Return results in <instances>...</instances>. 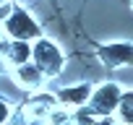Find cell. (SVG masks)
Here are the masks:
<instances>
[{
    "mask_svg": "<svg viewBox=\"0 0 133 125\" xmlns=\"http://www.w3.org/2000/svg\"><path fill=\"white\" fill-rule=\"evenodd\" d=\"M117 125H125V122H117Z\"/></svg>",
    "mask_w": 133,
    "mask_h": 125,
    "instance_id": "ac0fdd59",
    "label": "cell"
},
{
    "mask_svg": "<svg viewBox=\"0 0 133 125\" xmlns=\"http://www.w3.org/2000/svg\"><path fill=\"white\" fill-rule=\"evenodd\" d=\"M34 52H31V60L39 65V71L47 76V78H57L63 71H65V55L63 50L57 47V42L47 39V37H39L37 42H31Z\"/></svg>",
    "mask_w": 133,
    "mask_h": 125,
    "instance_id": "6da1fadb",
    "label": "cell"
},
{
    "mask_svg": "<svg viewBox=\"0 0 133 125\" xmlns=\"http://www.w3.org/2000/svg\"><path fill=\"white\" fill-rule=\"evenodd\" d=\"M94 125H117V117L115 115H107V117H97Z\"/></svg>",
    "mask_w": 133,
    "mask_h": 125,
    "instance_id": "4fadbf2b",
    "label": "cell"
},
{
    "mask_svg": "<svg viewBox=\"0 0 133 125\" xmlns=\"http://www.w3.org/2000/svg\"><path fill=\"white\" fill-rule=\"evenodd\" d=\"M11 115H13L11 104H8L5 99H0V125H3V122H8V120H11Z\"/></svg>",
    "mask_w": 133,
    "mask_h": 125,
    "instance_id": "30bf717a",
    "label": "cell"
},
{
    "mask_svg": "<svg viewBox=\"0 0 133 125\" xmlns=\"http://www.w3.org/2000/svg\"><path fill=\"white\" fill-rule=\"evenodd\" d=\"M11 42H13V39H11V37L3 31V29H0V57H5V55H8V47H11Z\"/></svg>",
    "mask_w": 133,
    "mask_h": 125,
    "instance_id": "8fae6325",
    "label": "cell"
},
{
    "mask_svg": "<svg viewBox=\"0 0 133 125\" xmlns=\"http://www.w3.org/2000/svg\"><path fill=\"white\" fill-rule=\"evenodd\" d=\"M11 11H13V3H3L0 5V26H3V21L11 16Z\"/></svg>",
    "mask_w": 133,
    "mask_h": 125,
    "instance_id": "7c38bea8",
    "label": "cell"
},
{
    "mask_svg": "<svg viewBox=\"0 0 133 125\" xmlns=\"http://www.w3.org/2000/svg\"><path fill=\"white\" fill-rule=\"evenodd\" d=\"M5 63H8L5 57H0V76H3V73H5Z\"/></svg>",
    "mask_w": 133,
    "mask_h": 125,
    "instance_id": "9a60e30c",
    "label": "cell"
},
{
    "mask_svg": "<svg viewBox=\"0 0 133 125\" xmlns=\"http://www.w3.org/2000/svg\"><path fill=\"white\" fill-rule=\"evenodd\" d=\"M55 107H60L57 94L34 91V94H31V99L26 102V107H24V115H26L29 120H47V117H50V112H52Z\"/></svg>",
    "mask_w": 133,
    "mask_h": 125,
    "instance_id": "8992f818",
    "label": "cell"
},
{
    "mask_svg": "<svg viewBox=\"0 0 133 125\" xmlns=\"http://www.w3.org/2000/svg\"><path fill=\"white\" fill-rule=\"evenodd\" d=\"M3 3H11V0H0V5H3Z\"/></svg>",
    "mask_w": 133,
    "mask_h": 125,
    "instance_id": "2e32d148",
    "label": "cell"
},
{
    "mask_svg": "<svg viewBox=\"0 0 133 125\" xmlns=\"http://www.w3.org/2000/svg\"><path fill=\"white\" fill-rule=\"evenodd\" d=\"M117 122H125V125H133V91H123L120 96V104H117V112H115Z\"/></svg>",
    "mask_w": 133,
    "mask_h": 125,
    "instance_id": "9c48e42d",
    "label": "cell"
},
{
    "mask_svg": "<svg viewBox=\"0 0 133 125\" xmlns=\"http://www.w3.org/2000/svg\"><path fill=\"white\" fill-rule=\"evenodd\" d=\"M13 81H16V86H21V89L34 94V91H42L47 76L39 71V65L34 60H29V63H24V65H13Z\"/></svg>",
    "mask_w": 133,
    "mask_h": 125,
    "instance_id": "5b68a950",
    "label": "cell"
},
{
    "mask_svg": "<svg viewBox=\"0 0 133 125\" xmlns=\"http://www.w3.org/2000/svg\"><path fill=\"white\" fill-rule=\"evenodd\" d=\"M24 125H47V120H29V117H26Z\"/></svg>",
    "mask_w": 133,
    "mask_h": 125,
    "instance_id": "5bb4252c",
    "label": "cell"
},
{
    "mask_svg": "<svg viewBox=\"0 0 133 125\" xmlns=\"http://www.w3.org/2000/svg\"><path fill=\"white\" fill-rule=\"evenodd\" d=\"M94 86L91 84H73V86H63L57 91V102L60 107H68V109H81L89 104Z\"/></svg>",
    "mask_w": 133,
    "mask_h": 125,
    "instance_id": "52a82bcc",
    "label": "cell"
},
{
    "mask_svg": "<svg viewBox=\"0 0 133 125\" xmlns=\"http://www.w3.org/2000/svg\"><path fill=\"white\" fill-rule=\"evenodd\" d=\"M0 29H3L11 39H24V42H37L42 37V26L37 24V18L26 8H18V5H13L11 16L3 21Z\"/></svg>",
    "mask_w": 133,
    "mask_h": 125,
    "instance_id": "7a4b0ae2",
    "label": "cell"
},
{
    "mask_svg": "<svg viewBox=\"0 0 133 125\" xmlns=\"http://www.w3.org/2000/svg\"><path fill=\"white\" fill-rule=\"evenodd\" d=\"M31 52H34L31 42L13 39V42H11V47H8V55H5V60L11 63V65H24V63H29V60H31Z\"/></svg>",
    "mask_w": 133,
    "mask_h": 125,
    "instance_id": "ba28073f",
    "label": "cell"
},
{
    "mask_svg": "<svg viewBox=\"0 0 133 125\" xmlns=\"http://www.w3.org/2000/svg\"><path fill=\"white\" fill-rule=\"evenodd\" d=\"M130 11H133V0H130Z\"/></svg>",
    "mask_w": 133,
    "mask_h": 125,
    "instance_id": "e0dca14e",
    "label": "cell"
},
{
    "mask_svg": "<svg viewBox=\"0 0 133 125\" xmlns=\"http://www.w3.org/2000/svg\"><path fill=\"white\" fill-rule=\"evenodd\" d=\"M123 91H125V89H120V84H115V81L99 84V86H94V91H91V99H89L86 109H89L94 117L115 115V112H117V104H120Z\"/></svg>",
    "mask_w": 133,
    "mask_h": 125,
    "instance_id": "3957f363",
    "label": "cell"
},
{
    "mask_svg": "<svg viewBox=\"0 0 133 125\" xmlns=\"http://www.w3.org/2000/svg\"><path fill=\"white\" fill-rule=\"evenodd\" d=\"M97 57L104 63L107 68L133 65V44L130 42H107V44H99Z\"/></svg>",
    "mask_w": 133,
    "mask_h": 125,
    "instance_id": "277c9868",
    "label": "cell"
}]
</instances>
